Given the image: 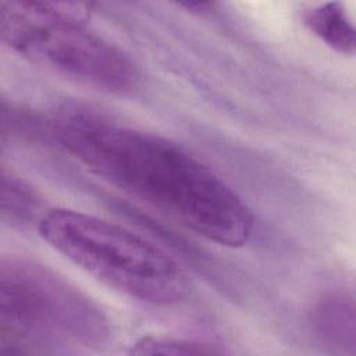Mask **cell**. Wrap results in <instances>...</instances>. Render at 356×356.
I'll return each mask as SVG.
<instances>
[{"mask_svg": "<svg viewBox=\"0 0 356 356\" xmlns=\"http://www.w3.org/2000/svg\"><path fill=\"white\" fill-rule=\"evenodd\" d=\"M312 324L318 339L341 352H355V307L345 295L324 298L314 309Z\"/></svg>", "mask_w": 356, "mask_h": 356, "instance_id": "5b68a950", "label": "cell"}, {"mask_svg": "<svg viewBox=\"0 0 356 356\" xmlns=\"http://www.w3.org/2000/svg\"><path fill=\"white\" fill-rule=\"evenodd\" d=\"M103 310L53 270L26 259L0 268V355L89 349L110 338Z\"/></svg>", "mask_w": 356, "mask_h": 356, "instance_id": "3957f363", "label": "cell"}, {"mask_svg": "<svg viewBox=\"0 0 356 356\" xmlns=\"http://www.w3.org/2000/svg\"><path fill=\"white\" fill-rule=\"evenodd\" d=\"M135 355H213L220 353L211 343L164 337H146L139 339L131 350Z\"/></svg>", "mask_w": 356, "mask_h": 356, "instance_id": "ba28073f", "label": "cell"}, {"mask_svg": "<svg viewBox=\"0 0 356 356\" xmlns=\"http://www.w3.org/2000/svg\"><path fill=\"white\" fill-rule=\"evenodd\" d=\"M81 3L0 1V36L25 60L81 85L125 93L138 71L114 44L86 28Z\"/></svg>", "mask_w": 356, "mask_h": 356, "instance_id": "277c9868", "label": "cell"}, {"mask_svg": "<svg viewBox=\"0 0 356 356\" xmlns=\"http://www.w3.org/2000/svg\"><path fill=\"white\" fill-rule=\"evenodd\" d=\"M39 235L82 271L134 299L172 305L186 298L189 281L163 249L104 218L64 207L38 220Z\"/></svg>", "mask_w": 356, "mask_h": 356, "instance_id": "7a4b0ae2", "label": "cell"}, {"mask_svg": "<svg viewBox=\"0 0 356 356\" xmlns=\"http://www.w3.org/2000/svg\"><path fill=\"white\" fill-rule=\"evenodd\" d=\"M50 128L93 174L196 235L229 248L249 241L252 210L185 147L88 108L65 110Z\"/></svg>", "mask_w": 356, "mask_h": 356, "instance_id": "6da1fadb", "label": "cell"}, {"mask_svg": "<svg viewBox=\"0 0 356 356\" xmlns=\"http://www.w3.org/2000/svg\"><path fill=\"white\" fill-rule=\"evenodd\" d=\"M40 207L36 192L14 174H1V211L11 222L24 224L35 218Z\"/></svg>", "mask_w": 356, "mask_h": 356, "instance_id": "52a82bcc", "label": "cell"}, {"mask_svg": "<svg viewBox=\"0 0 356 356\" xmlns=\"http://www.w3.org/2000/svg\"><path fill=\"white\" fill-rule=\"evenodd\" d=\"M307 29L323 43L342 56H353L356 50V31L345 6L330 1L303 13Z\"/></svg>", "mask_w": 356, "mask_h": 356, "instance_id": "8992f818", "label": "cell"}]
</instances>
